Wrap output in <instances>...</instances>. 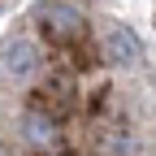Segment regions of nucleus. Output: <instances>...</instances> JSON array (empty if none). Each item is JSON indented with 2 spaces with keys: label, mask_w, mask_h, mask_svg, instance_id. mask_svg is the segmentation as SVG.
<instances>
[{
  "label": "nucleus",
  "mask_w": 156,
  "mask_h": 156,
  "mask_svg": "<svg viewBox=\"0 0 156 156\" xmlns=\"http://www.w3.org/2000/svg\"><path fill=\"white\" fill-rule=\"evenodd\" d=\"M39 65H44V52H39L35 39H26V35L9 39V48H5V74H9V78L26 83V78H30Z\"/></svg>",
  "instance_id": "f257e3e1"
},
{
  "label": "nucleus",
  "mask_w": 156,
  "mask_h": 156,
  "mask_svg": "<svg viewBox=\"0 0 156 156\" xmlns=\"http://www.w3.org/2000/svg\"><path fill=\"white\" fill-rule=\"evenodd\" d=\"M39 26L48 30V39H74L83 30V13L74 5H65V0H52V5L39 9Z\"/></svg>",
  "instance_id": "f03ea898"
},
{
  "label": "nucleus",
  "mask_w": 156,
  "mask_h": 156,
  "mask_svg": "<svg viewBox=\"0 0 156 156\" xmlns=\"http://www.w3.org/2000/svg\"><path fill=\"white\" fill-rule=\"evenodd\" d=\"M104 56L113 65H139V56H143V44L134 39L130 26H113L104 35Z\"/></svg>",
  "instance_id": "7ed1b4c3"
},
{
  "label": "nucleus",
  "mask_w": 156,
  "mask_h": 156,
  "mask_svg": "<svg viewBox=\"0 0 156 156\" xmlns=\"http://www.w3.org/2000/svg\"><path fill=\"white\" fill-rule=\"evenodd\" d=\"M26 139L44 152V147H56V126L48 117H26Z\"/></svg>",
  "instance_id": "20e7f679"
}]
</instances>
